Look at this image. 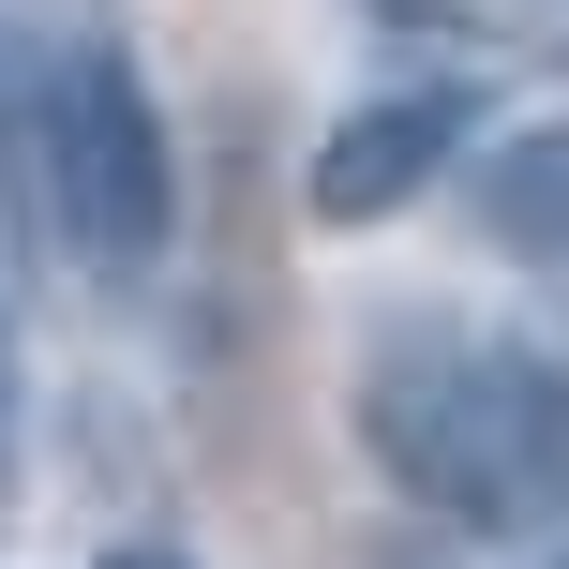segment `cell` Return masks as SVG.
Returning a JSON list of instances; mask_svg holds the SVG:
<instances>
[{
  "mask_svg": "<svg viewBox=\"0 0 569 569\" xmlns=\"http://www.w3.org/2000/svg\"><path fill=\"white\" fill-rule=\"evenodd\" d=\"M360 450L390 465V495L480 525V540L569 525V375L465 315H405L360 360Z\"/></svg>",
  "mask_w": 569,
  "mask_h": 569,
  "instance_id": "cell-1",
  "label": "cell"
},
{
  "mask_svg": "<svg viewBox=\"0 0 569 569\" xmlns=\"http://www.w3.org/2000/svg\"><path fill=\"white\" fill-rule=\"evenodd\" d=\"M0 196H16V226L46 210V240L76 270H150L180 210L150 76L120 46H46V60L0 46Z\"/></svg>",
  "mask_w": 569,
  "mask_h": 569,
  "instance_id": "cell-2",
  "label": "cell"
},
{
  "mask_svg": "<svg viewBox=\"0 0 569 569\" xmlns=\"http://www.w3.org/2000/svg\"><path fill=\"white\" fill-rule=\"evenodd\" d=\"M465 106L450 90H375V106H345L330 136H315V226H390L405 196H435V166H450Z\"/></svg>",
  "mask_w": 569,
  "mask_h": 569,
  "instance_id": "cell-3",
  "label": "cell"
},
{
  "mask_svg": "<svg viewBox=\"0 0 569 569\" xmlns=\"http://www.w3.org/2000/svg\"><path fill=\"white\" fill-rule=\"evenodd\" d=\"M480 240L569 270V120H510V136L480 150Z\"/></svg>",
  "mask_w": 569,
  "mask_h": 569,
  "instance_id": "cell-4",
  "label": "cell"
},
{
  "mask_svg": "<svg viewBox=\"0 0 569 569\" xmlns=\"http://www.w3.org/2000/svg\"><path fill=\"white\" fill-rule=\"evenodd\" d=\"M0 450H16V330H0Z\"/></svg>",
  "mask_w": 569,
  "mask_h": 569,
  "instance_id": "cell-5",
  "label": "cell"
},
{
  "mask_svg": "<svg viewBox=\"0 0 569 569\" xmlns=\"http://www.w3.org/2000/svg\"><path fill=\"white\" fill-rule=\"evenodd\" d=\"M106 569H196V555H150V540H120V555H106Z\"/></svg>",
  "mask_w": 569,
  "mask_h": 569,
  "instance_id": "cell-6",
  "label": "cell"
}]
</instances>
